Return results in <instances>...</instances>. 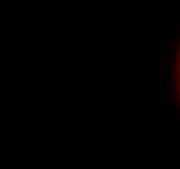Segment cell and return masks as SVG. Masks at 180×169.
I'll return each instance as SVG.
<instances>
[{
	"instance_id": "6da1fadb",
	"label": "cell",
	"mask_w": 180,
	"mask_h": 169,
	"mask_svg": "<svg viewBox=\"0 0 180 169\" xmlns=\"http://www.w3.org/2000/svg\"><path fill=\"white\" fill-rule=\"evenodd\" d=\"M176 82H177V89H179V94H180V50H179L177 64H176Z\"/></svg>"
}]
</instances>
